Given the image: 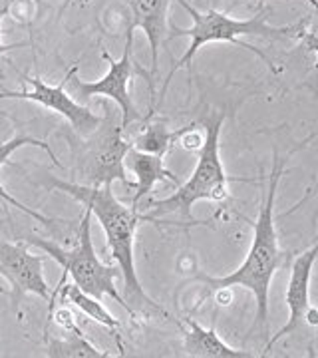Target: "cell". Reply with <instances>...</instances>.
Instances as JSON below:
<instances>
[{
  "instance_id": "6da1fadb",
  "label": "cell",
  "mask_w": 318,
  "mask_h": 358,
  "mask_svg": "<svg viewBox=\"0 0 318 358\" xmlns=\"http://www.w3.org/2000/svg\"><path fill=\"white\" fill-rule=\"evenodd\" d=\"M46 187L60 189L66 195L74 197L78 203L88 207L92 211V217L98 219L100 227L106 235L108 251L120 267L122 279H124V293L126 303L133 310L136 320L141 317H152L161 315L169 319V313L166 308L159 307L153 299H150L136 271V259H133V243H136V233L141 223L140 209L131 205L122 203L114 195L112 185H82V183H68L60 179L46 181Z\"/></svg>"
},
{
  "instance_id": "7a4b0ae2",
  "label": "cell",
  "mask_w": 318,
  "mask_h": 358,
  "mask_svg": "<svg viewBox=\"0 0 318 358\" xmlns=\"http://www.w3.org/2000/svg\"><path fill=\"white\" fill-rule=\"evenodd\" d=\"M284 173V159L275 154L273 169L267 179V193L261 205L259 217L253 223V243L239 268L225 277L197 275V281L205 285V293L211 294L219 289L243 287L254 296L256 303V320L261 322L265 334H268V291L275 279V273L280 267L289 265L291 253L280 249L277 223H275V203L279 181Z\"/></svg>"
},
{
  "instance_id": "3957f363",
  "label": "cell",
  "mask_w": 318,
  "mask_h": 358,
  "mask_svg": "<svg viewBox=\"0 0 318 358\" xmlns=\"http://www.w3.org/2000/svg\"><path fill=\"white\" fill-rule=\"evenodd\" d=\"M223 122H225L223 112L207 115L201 122L205 129V141L199 150V159L189 181L178 185L175 193H171L166 199L152 201L150 213L141 215V221H157L164 215L175 213L181 219H191L195 225H201L191 215L193 205L199 201L225 203L229 199V183L235 181V178L227 176L219 154V134L223 128Z\"/></svg>"
},
{
  "instance_id": "277c9868",
  "label": "cell",
  "mask_w": 318,
  "mask_h": 358,
  "mask_svg": "<svg viewBox=\"0 0 318 358\" xmlns=\"http://www.w3.org/2000/svg\"><path fill=\"white\" fill-rule=\"evenodd\" d=\"M179 4L189 13L193 24L189 28H179L173 26L169 36H189L191 44L189 48L185 50V54L178 60V64H173L171 74L166 80L164 88H161V96L166 94L167 86L171 82L173 74L185 68L191 60L195 58V54L203 48L205 44H213V42H227L233 46H239L245 50L253 52L256 58H261L265 64L270 68V72H277V68L273 64V60L268 58L265 52H261L256 46H251L247 42H243L241 36H296L301 26H270L267 24V16L265 10L253 16V18H233L227 13H219V10H207V13H199L195 10L191 4H187L185 0H178Z\"/></svg>"
},
{
  "instance_id": "5b68a950",
  "label": "cell",
  "mask_w": 318,
  "mask_h": 358,
  "mask_svg": "<svg viewBox=\"0 0 318 358\" xmlns=\"http://www.w3.org/2000/svg\"><path fill=\"white\" fill-rule=\"evenodd\" d=\"M92 219H94L92 211L88 207H84V213L80 219V229H78V243L74 249H64L60 245L46 241L42 237H28L26 243L42 249L48 259L56 261L62 267V277L58 281V287L54 289H60L64 282L68 281V277H72L80 291L92 294L100 301L103 296H112L115 303L122 308H126L129 317L136 320L133 310L129 308L126 299L120 294L115 287V279L122 275L120 267L106 265L100 261V257L96 255V249L92 243Z\"/></svg>"
},
{
  "instance_id": "8992f818",
  "label": "cell",
  "mask_w": 318,
  "mask_h": 358,
  "mask_svg": "<svg viewBox=\"0 0 318 358\" xmlns=\"http://www.w3.org/2000/svg\"><path fill=\"white\" fill-rule=\"evenodd\" d=\"M80 152L76 155L78 176L82 185H112L122 181L127 189H133V181L127 178L126 159L127 150L131 148L129 140L124 138L122 122L110 117L88 136H80Z\"/></svg>"
},
{
  "instance_id": "52a82bcc",
  "label": "cell",
  "mask_w": 318,
  "mask_h": 358,
  "mask_svg": "<svg viewBox=\"0 0 318 358\" xmlns=\"http://www.w3.org/2000/svg\"><path fill=\"white\" fill-rule=\"evenodd\" d=\"M131 46H133V40H126L124 54H122L120 60H112V56L108 52H103V60L110 62V70L100 80H96V82L80 80L78 78V64H74L70 68V76H68V84H66L68 94L78 102H89L96 96H103V98L114 100L120 106V112H122L120 122H122L124 131L133 122L143 124L145 120H150L147 115L140 114V110L136 108V103L131 100V94H129V82H131V70H133Z\"/></svg>"
},
{
  "instance_id": "ba28073f",
  "label": "cell",
  "mask_w": 318,
  "mask_h": 358,
  "mask_svg": "<svg viewBox=\"0 0 318 358\" xmlns=\"http://www.w3.org/2000/svg\"><path fill=\"white\" fill-rule=\"evenodd\" d=\"M46 255L30 253L26 241L0 243V275L10 285V299L14 308L20 307L24 294H38L48 303V324L52 310L56 308L54 287L44 277Z\"/></svg>"
},
{
  "instance_id": "9c48e42d",
  "label": "cell",
  "mask_w": 318,
  "mask_h": 358,
  "mask_svg": "<svg viewBox=\"0 0 318 358\" xmlns=\"http://www.w3.org/2000/svg\"><path fill=\"white\" fill-rule=\"evenodd\" d=\"M68 76H70V70L66 72V76L62 78V82L58 86H50L40 76L22 74V80L30 86V90H14V92L0 90V100L10 98V100H28V102L40 103V106L66 117L68 124L80 136H88L102 124V117L94 114L89 108H86L84 103H80L68 94V90H66Z\"/></svg>"
},
{
  "instance_id": "30bf717a",
  "label": "cell",
  "mask_w": 318,
  "mask_h": 358,
  "mask_svg": "<svg viewBox=\"0 0 318 358\" xmlns=\"http://www.w3.org/2000/svg\"><path fill=\"white\" fill-rule=\"evenodd\" d=\"M317 255L318 245L315 241L308 251H303L301 255L294 257L293 265H291L289 287H287V293H284V301H287V307H289V320L279 333L268 336L263 355H268V350L273 348V345L277 341L305 329L306 324L312 327V329L318 327L317 308L310 303V277H312V267L317 263Z\"/></svg>"
},
{
  "instance_id": "8fae6325",
  "label": "cell",
  "mask_w": 318,
  "mask_h": 358,
  "mask_svg": "<svg viewBox=\"0 0 318 358\" xmlns=\"http://www.w3.org/2000/svg\"><path fill=\"white\" fill-rule=\"evenodd\" d=\"M169 4L171 0H127L131 18L127 24L126 40H133V32L140 28L143 30L145 38L150 40V48H152L150 72L140 70V74L145 76L152 88V110L147 115H153V110H155V74H157V64H159V48L169 36V26H167Z\"/></svg>"
},
{
  "instance_id": "7c38bea8",
  "label": "cell",
  "mask_w": 318,
  "mask_h": 358,
  "mask_svg": "<svg viewBox=\"0 0 318 358\" xmlns=\"http://www.w3.org/2000/svg\"><path fill=\"white\" fill-rule=\"evenodd\" d=\"M124 164H126L127 171H131L133 178H136L133 189H131L133 195H131V201H129V205L136 207V209H140L145 195H150L157 183H173L175 187L181 185V181L166 167L164 155L143 154V152L129 148Z\"/></svg>"
},
{
  "instance_id": "4fadbf2b",
  "label": "cell",
  "mask_w": 318,
  "mask_h": 358,
  "mask_svg": "<svg viewBox=\"0 0 318 358\" xmlns=\"http://www.w3.org/2000/svg\"><path fill=\"white\" fill-rule=\"evenodd\" d=\"M183 350L187 357L193 358H254V352L249 350H239L229 346L211 327L205 329L195 319L183 320Z\"/></svg>"
},
{
  "instance_id": "5bb4252c",
  "label": "cell",
  "mask_w": 318,
  "mask_h": 358,
  "mask_svg": "<svg viewBox=\"0 0 318 358\" xmlns=\"http://www.w3.org/2000/svg\"><path fill=\"white\" fill-rule=\"evenodd\" d=\"M54 296H56V305H58V303H68V305L76 307L80 313H84L89 320H94V322H98V324L106 327L108 331H112L115 336V343H117V348H120V352L124 355L122 338L115 334V331L122 327V322H120V319H115L114 315H112L108 308L103 307L100 299H96V296H92V294L88 293H84V291H80L74 282L70 285L68 281L64 282L60 289H54Z\"/></svg>"
},
{
  "instance_id": "9a60e30c",
  "label": "cell",
  "mask_w": 318,
  "mask_h": 358,
  "mask_svg": "<svg viewBox=\"0 0 318 358\" xmlns=\"http://www.w3.org/2000/svg\"><path fill=\"white\" fill-rule=\"evenodd\" d=\"M24 145H34V148H40L42 152H46V154L50 155L52 164L56 167H62V164L58 162V157H56V154L52 152L50 143H46V141L42 140H36V138H30V136H14V138H10L8 141H0V167L4 166L6 162H8V157L16 152V150H20V148H24ZM0 201L6 205H10V207H14V209H18V211H22V213H26L28 217L36 219L38 223H42V225H50L52 219L50 217H44L42 213H38V211H34V209H30V207H26L22 201H18L16 197H13L10 193L6 192L2 185H0Z\"/></svg>"
},
{
  "instance_id": "2e32d148",
  "label": "cell",
  "mask_w": 318,
  "mask_h": 358,
  "mask_svg": "<svg viewBox=\"0 0 318 358\" xmlns=\"http://www.w3.org/2000/svg\"><path fill=\"white\" fill-rule=\"evenodd\" d=\"M46 357L50 358H108L106 352L96 345H92L84 336L80 327L64 331V336H52L46 331Z\"/></svg>"
},
{
  "instance_id": "e0dca14e",
  "label": "cell",
  "mask_w": 318,
  "mask_h": 358,
  "mask_svg": "<svg viewBox=\"0 0 318 358\" xmlns=\"http://www.w3.org/2000/svg\"><path fill=\"white\" fill-rule=\"evenodd\" d=\"M175 140H178V129L171 131V129H167L164 122H150V120H145L143 128L129 140V143L138 152L164 155L166 157L167 152L175 145Z\"/></svg>"
},
{
  "instance_id": "ac0fdd59",
  "label": "cell",
  "mask_w": 318,
  "mask_h": 358,
  "mask_svg": "<svg viewBox=\"0 0 318 358\" xmlns=\"http://www.w3.org/2000/svg\"><path fill=\"white\" fill-rule=\"evenodd\" d=\"M6 14H0V24H2V18H4ZM26 46H30V42H18V44H4L2 42V28H0V58L4 56V54H8V52L18 50V48H26Z\"/></svg>"
},
{
  "instance_id": "d6986e66",
  "label": "cell",
  "mask_w": 318,
  "mask_h": 358,
  "mask_svg": "<svg viewBox=\"0 0 318 358\" xmlns=\"http://www.w3.org/2000/svg\"><path fill=\"white\" fill-rule=\"evenodd\" d=\"M16 0H0V14H8Z\"/></svg>"
},
{
  "instance_id": "ffe728a7",
  "label": "cell",
  "mask_w": 318,
  "mask_h": 358,
  "mask_svg": "<svg viewBox=\"0 0 318 358\" xmlns=\"http://www.w3.org/2000/svg\"><path fill=\"white\" fill-rule=\"evenodd\" d=\"M308 2H310V4H312V6H315V0H308Z\"/></svg>"
},
{
  "instance_id": "44dd1931",
  "label": "cell",
  "mask_w": 318,
  "mask_h": 358,
  "mask_svg": "<svg viewBox=\"0 0 318 358\" xmlns=\"http://www.w3.org/2000/svg\"><path fill=\"white\" fill-rule=\"evenodd\" d=\"M70 2H72V0H66V6H68V4H70Z\"/></svg>"
}]
</instances>
